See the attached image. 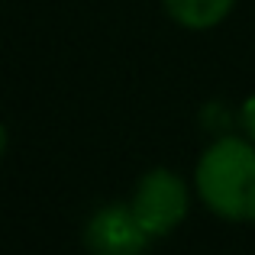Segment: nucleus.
<instances>
[{"instance_id":"f257e3e1","label":"nucleus","mask_w":255,"mask_h":255,"mask_svg":"<svg viewBox=\"0 0 255 255\" xmlns=\"http://www.w3.org/2000/svg\"><path fill=\"white\" fill-rule=\"evenodd\" d=\"M197 194L217 217L233 223L255 220V142L249 139H217L204 149L194 171Z\"/></svg>"},{"instance_id":"f03ea898","label":"nucleus","mask_w":255,"mask_h":255,"mask_svg":"<svg viewBox=\"0 0 255 255\" xmlns=\"http://www.w3.org/2000/svg\"><path fill=\"white\" fill-rule=\"evenodd\" d=\"M129 207L152 239L168 236L174 226L187 217V187L174 171L152 168L139 178Z\"/></svg>"},{"instance_id":"7ed1b4c3","label":"nucleus","mask_w":255,"mask_h":255,"mask_svg":"<svg viewBox=\"0 0 255 255\" xmlns=\"http://www.w3.org/2000/svg\"><path fill=\"white\" fill-rule=\"evenodd\" d=\"M152 236L142 230L129 204H107L94 210L84 226V246L91 255H142Z\"/></svg>"},{"instance_id":"20e7f679","label":"nucleus","mask_w":255,"mask_h":255,"mask_svg":"<svg viewBox=\"0 0 255 255\" xmlns=\"http://www.w3.org/2000/svg\"><path fill=\"white\" fill-rule=\"evenodd\" d=\"M168 16L184 29H213L233 13L236 0H162Z\"/></svg>"},{"instance_id":"39448f33","label":"nucleus","mask_w":255,"mask_h":255,"mask_svg":"<svg viewBox=\"0 0 255 255\" xmlns=\"http://www.w3.org/2000/svg\"><path fill=\"white\" fill-rule=\"evenodd\" d=\"M243 129L249 132V139L255 142V94L243 104Z\"/></svg>"},{"instance_id":"423d86ee","label":"nucleus","mask_w":255,"mask_h":255,"mask_svg":"<svg viewBox=\"0 0 255 255\" xmlns=\"http://www.w3.org/2000/svg\"><path fill=\"white\" fill-rule=\"evenodd\" d=\"M3 152H6V126L0 123V158H3Z\"/></svg>"}]
</instances>
